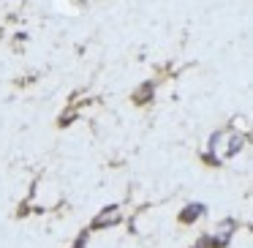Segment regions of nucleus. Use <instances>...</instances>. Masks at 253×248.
<instances>
[{"label":"nucleus","instance_id":"f257e3e1","mask_svg":"<svg viewBox=\"0 0 253 248\" xmlns=\"http://www.w3.org/2000/svg\"><path fill=\"white\" fill-rule=\"evenodd\" d=\"M234 229H237V224H234V221H223V224H220L218 229L212 232V237H210L207 243H212L215 248H223L226 243L231 240V235H234Z\"/></svg>","mask_w":253,"mask_h":248},{"label":"nucleus","instance_id":"f03ea898","mask_svg":"<svg viewBox=\"0 0 253 248\" xmlns=\"http://www.w3.org/2000/svg\"><path fill=\"white\" fill-rule=\"evenodd\" d=\"M117 221H120V207H106L104 213L95 215L93 226H95V229H104L106 224H117Z\"/></svg>","mask_w":253,"mask_h":248},{"label":"nucleus","instance_id":"20e7f679","mask_svg":"<svg viewBox=\"0 0 253 248\" xmlns=\"http://www.w3.org/2000/svg\"><path fill=\"white\" fill-rule=\"evenodd\" d=\"M74 248H84V235H82V237H79V240H77V246H74Z\"/></svg>","mask_w":253,"mask_h":248},{"label":"nucleus","instance_id":"7ed1b4c3","mask_svg":"<svg viewBox=\"0 0 253 248\" xmlns=\"http://www.w3.org/2000/svg\"><path fill=\"white\" fill-rule=\"evenodd\" d=\"M202 213H204V207H202V204H188V207L182 210V215H180V218H182V221H185V224H188V221L199 218V215H202Z\"/></svg>","mask_w":253,"mask_h":248}]
</instances>
